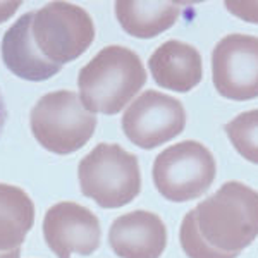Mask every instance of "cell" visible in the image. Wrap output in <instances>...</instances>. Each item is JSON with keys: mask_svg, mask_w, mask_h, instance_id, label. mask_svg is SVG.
<instances>
[{"mask_svg": "<svg viewBox=\"0 0 258 258\" xmlns=\"http://www.w3.org/2000/svg\"><path fill=\"white\" fill-rule=\"evenodd\" d=\"M36 141L55 155L78 152L91 140L97 129V115L85 109L80 95L60 90L43 95L30 115Z\"/></svg>", "mask_w": 258, "mask_h": 258, "instance_id": "cell-4", "label": "cell"}, {"mask_svg": "<svg viewBox=\"0 0 258 258\" xmlns=\"http://www.w3.org/2000/svg\"><path fill=\"white\" fill-rule=\"evenodd\" d=\"M6 122H7V105H6V100H4L2 91H0V136H2V133H4Z\"/></svg>", "mask_w": 258, "mask_h": 258, "instance_id": "cell-19", "label": "cell"}, {"mask_svg": "<svg viewBox=\"0 0 258 258\" xmlns=\"http://www.w3.org/2000/svg\"><path fill=\"white\" fill-rule=\"evenodd\" d=\"M200 236L209 246L239 255L258 238V191L227 181L193 209Z\"/></svg>", "mask_w": 258, "mask_h": 258, "instance_id": "cell-1", "label": "cell"}, {"mask_svg": "<svg viewBox=\"0 0 258 258\" xmlns=\"http://www.w3.org/2000/svg\"><path fill=\"white\" fill-rule=\"evenodd\" d=\"M19 7L21 2H0V23H6Z\"/></svg>", "mask_w": 258, "mask_h": 258, "instance_id": "cell-18", "label": "cell"}, {"mask_svg": "<svg viewBox=\"0 0 258 258\" xmlns=\"http://www.w3.org/2000/svg\"><path fill=\"white\" fill-rule=\"evenodd\" d=\"M212 81L227 100L258 98V36H224L212 52Z\"/></svg>", "mask_w": 258, "mask_h": 258, "instance_id": "cell-8", "label": "cell"}, {"mask_svg": "<svg viewBox=\"0 0 258 258\" xmlns=\"http://www.w3.org/2000/svg\"><path fill=\"white\" fill-rule=\"evenodd\" d=\"M147 83L138 53L122 45L102 48L78 76L80 100L91 114H119Z\"/></svg>", "mask_w": 258, "mask_h": 258, "instance_id": "cell-2", "label": "cell"}, {"mask_svg": "<svg viewBox=\"0 0 258 258\" xmlns=\"http://www.w3.org/2000/svg\"><path fill=\"white\" fill-rule=\"evenodd\" d=\"M35 224V205L24 189L0 184V251L21 248Z\"/></svg>", "mask_w": 258, "mask_h": 258, "instance_id": "cell-14", "label": "cell"}, {"mask_svg": "<svg viewBox=\"0 0 258 258\" xmlns=\"http://www.w3.org/2000/svg\"><path fill=\"white\" fill-rule=\"evenodd\" d=\"M152 174L162 197L169 202L184 203L207 193L217 174V164L205 145L188 140L159 153Z\"/></svg>", "mask_w": 258, "mask_h": 258, "instance_id": "cell-5", "label": "cell"}, {"mask_svg": "<svg viewBox=\"0 0 258 258\" xmlns=\"http://www.w3.org/2000/svg\"><path fill=\"white\" fill-rule=\"evenodd\" d=\"M31 30L41 55L59 66L81 57L95 40L91 16L69 2H50L36 11Z\"/></svg>", "mask_w": 258, "mask_h": 258, "instance_id": "cell-6", "label": "cell"}, {"mask_svg": "<svg viewBox=\"0 0 258 258\" xmlns=\"http://www.w3.org/2000/svg\"><path fill=\"white\" fill-rule=\"evenodd\" d=\"M122 131L133 145L153 150L184 131L186 110L177 98L155 90L140 95L122 115Z\"/></svg>", "mask_w": 258, "mask_h": 258, "instance_id": "cell-7", "label": "cell"}, {"mask_svg": "<svg viewBox=\"0 0 258 258\" xmlns=\"http://www.w3.org/2000/svg\"><path fill=\"white\" fill-rule=\"evenodd\" d=\"M224 129L236 152L244 160L258 165V109L241 112Z\"/></svg>", "mask_w": 258, "mask_h": 258, "instance_id": "cell-15", "label": "cell"}, {"mask_svg": "<svg viewBox=\"0 0 258 258\" xmlns=\"http://www.w3.org/2000/svg\"><path fill=\"white\" fill-rule=\"evenodd\" d=\"M81 193L102 209H120L141 191L138 157L119 145L100 143L80 162Z\"/></svg>", "mask_w": 258, "mask_h": 258, "instance_id": "cell-3", "label": "cell"}, {"mask_svg": "<svg viewBox=\"0 0 258 258\" xmlns=\"http://www.w3.org/2000/svg\"><path fill=\"white\" fill-rule=\"evenodd\" d=\"M109 244L119 258H160L167 246V227L153 212H129L112 222Z\"/></svg>", "mask_w": 258, "mask_h": 258, "instance_id": "cell-10", "label": "cell"}, {"mask_svg": "<svg viewBox=\"0 0 258 258\" xmlns=\"http://www.w3.org/2000/svg\"><path fill=\"white\" fill-rule=\"evenodd\" d=\"M0 258H21V248L12 251H0Z\"/></svg>", "mask_w": 258, "mask_h": 258, "instance_id": "cell-20", "label": "cell"}, {"mask_svg": "<svg viewBox=\"0 0 258 258\" xmlns=\"http://www.w3.org/2000/svg\"><path fill=\"white\" fill-rule=\"evenodd\" d=\"M35 12L23 14L2 38V59L12 74L26 81H45L60 73L62 66L41 55L33 40Z\"/></svg>", "mask_w": 258, "mask_h": 258, "instance_id": "cell-11", "label": "cell"}, {"mask_svg": "<svg viewBox=\"0 0 258 258\" xmlns=\"http://www.w3.org/2000/svg\"><path fill=\"white\" fill-rule=\"evenodd\" d=\"M182 12L179 2H115V16L127 35L135 38H155L176 24Z\"/></svg>", "mask_w": 258, "mask_h": 258, "instance_id": "cell-13", "label": "cell"}, {"mask_svg": "<svg viewBox=\"0 0 258 258\" xmlns=\"http://www.w3.org/2000/svg\"><path fill=\"white\" fill-rule=\"evenodd\" d=\"M179 241H181V248L186 253L188 258H238L239 255L236 253H224L219 249L209 246L200 236L197 220H195L193 210H189L184 215L179 229Z\"/></svg>", "mask_w": 258, "mask_h": 258, "instance_id": "cell-16", "label": "cell"}, {"mask_svg": "<svg viewBox=\"0 0 258 258\" xmlns=\"http://www.w3.org/2000/svg\"><path fill=\"white\" fill-rule=\"evenodd\" d=\"M148 68L157 85L176 93H188L203 78L200 52L179 40L162 43L148 59Z\"/></svg>", "mask_w": 258, "mask_h": 258, "instance_id": "cell-12", "label": "cell"}, {"mask_svg": "<svg viewBox=\"0 0 258 258\" xmlns=\"http://www.w3.org/2000/svg\"><path fill=\"white\" fill-rule=\"evenodd\" d=\"M43 236L57 258H71L73 253L88 256L100 246L102 227L90 209L74 202H60L45 214Z\"/></svg>", "mask_w": 258, "mask_h": 258, "instance_id": "cell-9", "label": "cell"}, {"mask_svg": "<svg viewBox=\"0 0 258 258\" xmlns=\"http://www.w3.org/2000/svg\"><path fill=\"white\" fill-rule=\"evenodd\" d=\"M226 9L234 14L236 18L246 21V23L258 24V2H239V0H227Z\"/></svg>", "mask_w": 258, "mask_h": 258, "instance_id": "cell-17", "label": "cell"}]
</instances>
